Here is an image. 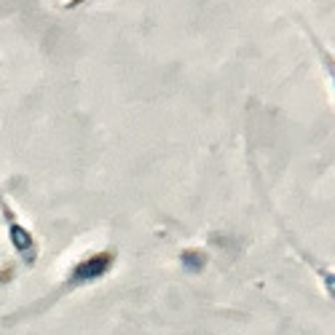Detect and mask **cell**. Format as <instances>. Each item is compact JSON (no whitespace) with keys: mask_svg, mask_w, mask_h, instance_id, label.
<instances>
[{"mask_svg":"<svg viewBox=\"0 0 335 335\" xmlns=\"http://www.w3.org/2000/svg\"><path fill=\"white\" fill-rule=\"evenodd\" d=\"M0 223L6 231V241L14 249V255L25 263V266H35L38 255H41V244H38L35 233L30 231V225L19 217L17 207L6 199V193L0 191Z\"/></svg>","mask_w":335,"mask_h":335,"instance_id":"1","label":"cell"},{"mask_svg":"<svg viewBox=\"0 0 335 335\" xmlns=\"http://www.w3.org/2000/svg\"><path fill=\"white\" fill-rule=\"evenodd\" d=\"M113 263H115V252H107V249L105 252H94L91 258H83L81 263H75V266L67 271V276H65V282H62V287L57 290V295L75 292L86 284L99 282L105 274H110Z\"/></svg>","mask_w":335,"mask_h":335,"instance_id":"2","label":"cell"}]
</instances>
